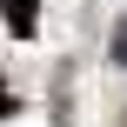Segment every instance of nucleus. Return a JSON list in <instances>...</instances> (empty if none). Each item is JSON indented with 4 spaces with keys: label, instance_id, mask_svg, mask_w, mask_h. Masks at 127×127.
Here are the masks:
<instances>
[{
    "label": "nucleus",
    "instance_id": "1",
    "mask_svg": "<svg viewBox=\"0 0 127 127\" xmlns=\"http://www.w3.org/2000/svg\"><path fill=\"white\" fill-rule=\"evenodd\" d=\"M0 13H7L13 33H33V0H0Z\"/></svg>",
    "mask_w": 127,
    "mask_h": 127
},
{
    "label": "nucleus",
    "instance_id": "2",
    "mask_svg": "<svg viewBox=\"0 0 127 127\" xmlns=\"http://www.w3.org/2000/svg\"><path fill=\"white\" fill-rule=\"evenodd\" d=\"M114 60H121V67H127V20H121V27H114Z\"/></svg>",
    "mask_w": 127,
    "mask_h": 127
},
{
    "label": "nucleus",
    "instance_id": "3",
    "mask_svg": "<svg viewBox=\"0 0 127 127\" xmlns=\"http://www.w3.org/2000/svg\"><path fill=\"white\" fill-rule=\"evenodd\" d=\"M7 114H13V94H7V87H0V121H7Z\"/></svg>",
    "mask_w": 127,
    "mask_h": 127
}]
</instances>
